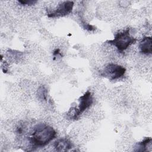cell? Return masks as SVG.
Here are the masks:
<instances>
[{
  "instance_id": "9",
  "label": "cell",
  "mask_w": 152,
  "mask_h": 152,
  "mask_svg": "<svg viewBox=\"0 0 152 152\" xmlns=\"http://www.w3.org/2000/svg\"><path fill=\"white\" fill-rule=\"evenodd\" d=\"M47 91L46 89L45 88L44 86H41L39 87V90H38V96L39 98L41 100H46V97H47Z\"/></svg>"
},
{
  "instance_id": "10",
  "label": "cell",
  "mask_w": 152,
  "mask_h": 152,
  "mask_svg": "<svg viewBox=\"0 0 152 152\" xmlns=\"http://www.w3.org/2000/svg\"><path fill=\"white\" fill-rule=\"evenodd\" d=\"M18 2L21 4L22 5H32L35 4L37 2V1L34 0H26V1H18Z\"/></svg>"
},
{
  "instance_id": "1",
  "label": "cell",
  "mask_w": 152,
  "mask_h": 152,
  "mask_svg": "<svg viewBox=\"0 0 152 152\" xmlns=\"http://www.w3.org/2000/svg\"><path fill=\"white\" fill-rule=\"evenodd\" d=\"M56 135L55 130L51 126L43 124L37 125L28 137L33 147H42L53 140Z\"/></svg>"
},
{
  "instance_id": "5",
  "label": "cell",
  "mask_w": 152,
  "mask_h": 152,
  "mask_svg": "<svg viewBox=\"0 0 152 152\" xmlns=\"http://www.w3.org/2000/svg\"><path fill=\"white\" fill-rule=\"evenodd\" d=\"M74 7V2L72 1H64L59 4L58 7L54 10L48 11L47 15L49 18H56L64 17L69 14L72 10Z\"/></svg>"
},
{
  "instance_id": "12",
  "label": "cell",
  "mask_w": 152,
  "mask_h": 152,
  "mask_svg": "<svg viewBox=\"0 0 152 152\" xmlns=\"http://www.w3.org/2000/svg\"><path fill=\"white\" fill-rule=\"evenodd\" d=\"M53 56H58V55H61V56H62V54L61 53V52H60V50H59V49H55V50H54V52H53Z\"/></svg>"
},
{
  "instance_id": "11",
  "label": "cell",
  "mask_w": 152,
  "mask_h": 152,
  "mask_svg": "<svg viewBox=\"0 0 152 152\" xmlns=\"http://www.w3.org/2000/svg\"><path fill=\"white\" fill-rule=\"evenodd\" d=\"M82 23L83 24V27L85 29H86V30H87L88 31H93V30H94L96 29L95 27L93 26H92V25H91L90 24H88V23H84V22H83Z\"/></svg>"
},
{
  "instance_id": "6",
  "label": "cell",
  "mask_w": 152,
  "mask_h": 152,
  "mask_svg": "<svg viewBox=\"0 0 152 152\" xmlns=\"http://www.w3.org/2000/svg\"><path fill=\"white\" fill-rule=\"evenodd\" d=\"M53 146L58 151H66L71 149L73 144L68 138H62L56 141L53 144Z\"/></svg>"
},
{
  "instance_id": "2",
  "label": "cell",
  "mask_w": 152,
  "mask_h": 152,
  "mask_svg": "<svg viewBox=\"0 0 152 152\" xmlns=\"http://www.w3.org/2000/svg\"><path fill=\"white\" fill-rule=\"evenodd\" d=\"M129 32V28H127L122 31H119L115 34L113 39L107 40V42L115 46L118 52L122 53L130 45L135 43L137 41V39L131 36Z\"/></svg>"
},
{
  "instance_id": "7",
  "label": "cell",
  "mask_w": 152,
  "mask_h": 152,
  "mask_svg": "<svg viewBox=\"0 0 152 152\" xmlns=\"http://www.w3.org/2000/svg\"><path fill=\"white\" fill-rule=\"evenodd\" d=\"M140 52L144 54L148 55L152 53V39L150 36L142 38L139 44Z\"/></svg>"
},
{
  "instance_id": "3",
  "label": "cell",
  "mask_w": 152,
  "mask_h": 152,
  "mask_svg": "<svg viewBox=\"0 0 152 152\" xmlns=\"http://www.w3.org/2000/svg\"><path fill=\"white\" fill-rule=\"evenodd\" d=\"M79 105L78 108L74 107V112L72 115L71 116L70 118L76 120L89 107H90L93 102V97L92 93L90 91L87 90L83 95L80 97L78 99Z\"/></svg>"
},
{
  "instance_id": "4",
  "label": "cell",
  "mask_w": 152,
  "mask_h": 152,
  "mask_svg": "<svg viewBox=\"0 0 152 152\" xmlns=\"http://www.w3.org/2000/svg\"><path fill=\"white\" fill-rule=\"evenodd\" d=\"M125 72L126 69L124 66L115 64H109L105 66L100 75L109 80H114L122 77Z\"/></svg>"
},
{
  "instance_id": "8",
  "label": "cell",
  "mask_w": 152,
  "mask_h": 152,
  "mask_svg": "<svg viewBox=\"0 0 152 152\" xmlns=\"http://www.w3.org/2000/svg\"><path fill=\"white\" fill-rule=\"evenodd\" d=\"M151 142V137H146L142 141L138 142L135 145V151H146L147 150V147L149 144Z\"/></svg>"
}]
</instances>
